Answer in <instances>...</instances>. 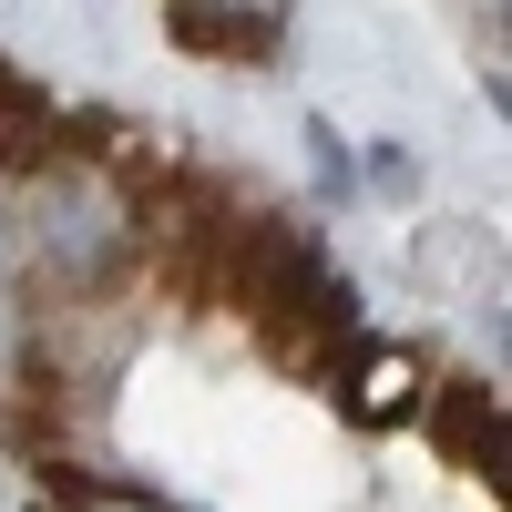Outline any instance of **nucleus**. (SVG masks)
<instances>
[{
    "label": "nucleus",
    "mask_w": 512,
    "mask_h": 512,
    "mask_svg": "<svg viewBox=\"0 0 512 512\" xmlns=\"http://www.w3.org/2000/svg\"><path fill=\"white\" fill-rule=\"evenodd\" d=\"M21 277V236H11V185H0V287Z\"/></svg>",
    "instance_id": "9d476101"
},
{
    "label": "nucleus",
    "mask_w": 512,
    "mask_h": 512,
    "mask_svg": "<svg viewBox=\"0 0 512 512\" xmlns=\"http://www.w3.org/2000/svg\"><path fill=\"white\" fill-rule=\"evenodd\" d=\"M420 390H431V369H420L400 338H349V349H338V400H349V420H410Z\"/></svg>",
    "instance_id": "7ed1b4c3"
},
{
    "label": "nucleus",
    "mask_w": 512,
    "mask_h": 512,
    "mask_svg": "<svg viewBox=\"0 0 512 512\" xmlns=\"http://www.w3.org/2000/svg\"><path fill=\"white\" fill-rule=\"evenodd\" d=\"M11 236H21V267L62 297V308H103V297L134 277L144 256V216H134V175L113 154H41L21 164V195H11Z\"/></svg>",
    "instance_id": "f257e3e1"
},
{
    "label": "nucleus",
    "mask_w": 512,
    "mask_h": 512,
    "mask_svg": "<svg viewBox=\"0 0 512 512\" xmlns=\"http://www.w3.org/2000/svg\"><path fill=\"white\" fill-rule=\"evenodd\" d=\"M420 410H431V441L461 461V472L502 482V400L482 390V379H431V390H420Z\"/></svg>",
    "instance_id": "20e7f679"
},
{
    "label": "nucleus",
    "mask_w": 512,
    "mask_h": 512,
    "mask_svg": "<svg viewBox=\"0 0 512 512\" xmlns=\"http://www.w3.org/2000/svg\"><path fill=\"white\" fill-rule=\"evenodd\" d=\"M359 185H369V195H410V185H420V154H410V144H369V154H359Z\"/></svg>",
    "instance_id": "1a4fd4ad"
},
{
    "label": "nucleus",
    "mask_w": 512,
    "mask_h": 512,
    "mask_svg": "<svg viewBox=\"0 0 512 512\" xmlns=\"http://www.w3.org/2000/svg\"><path fill=\"white\" fill-rule=\"evenodd\" d=\"M164 31L195 62H277V41H287V21L267 0H164Z\"/></svg>",
    "instance_id": "f03ea898"
},
{
    "label": "nucleus",
    "mask_w": 512,
    "mask_h": 512,
    "mask_svg": "<svg viewBox=\"0 0 512 512\" xmlns=\"http://www.w3.org/2000/svg\"><path fill=\"white\" fill-rule=\"evenodd\" d=\"M21 369H31V308H21V287H0V400L21 390Z\"/></svg>",
    "instance_id": "0eeeda50"
},
{
    "label": "nucleus",
    "mask_w": 512,
    "mask_h": 512,
    "mask_svg": "<svg viewBox=\"0 0 512 512\" xmlns=\"http://www.w3.org/2000/svg\"><path fill=\"white\" fill-rule=\"evenodd\" d=\"M52 512H175V502H154V492H134V482H72Z\"/></svg>",
    "instance_id": "6e6552de"
},
{
    "label": "nucleus",
    "mask_w": 512,
    "mask_h": 512,
    "mask_svg": "<svg viewBox=\"0 0 512 512\" xmlns=\"http://www.w3.org/2000/svg\"><path fill=\"white\" fill-rule=\"evenodd\" d=\"M308 175H318L328 195H359V154H349V134H338L328 113L308 123Z\"/></svg>",
    "instance_id": "423d86ee"
},
{
    "label": "nucleus",
    "mask_w": 512,
    "mask_h": 512,
    "mask_svg": "<svg viewBox=\"0 0 512 512\" xmlns=\"http://www.w3.org/2000/svg\"><path fill=\"white\" fill-rule=\"evenodd\" d=\"M0 512H41V461L21 451L11 410H0Z\"/></svg>",
    "instance_id": "39448f33"
}]
</instances>
